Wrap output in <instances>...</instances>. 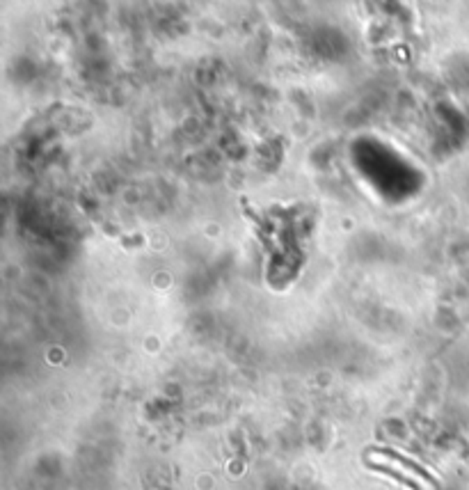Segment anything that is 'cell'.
Here are the masks:
<instances>
[{"label":"cell","instance_id":"cell-1","mask_svg":"<svg viewBox=\"0 0 469 490\" xmlns=\"http://www.w3.org/2000/svg\"><path fill=\"white\" fill-rule=\"evenodd\" d=\"M380 456H387L389 461H396V463H401L403 468H407L412 472V475H416V477H421L423 481H428V484H433V479H430V475L428 472H426L421 465H416V463H412V461H407V458H403L401 453H396V451H387V449H382L380 451Z\"/></svg>","mask_w":469,"mask_h":490}]
</instances>
